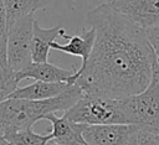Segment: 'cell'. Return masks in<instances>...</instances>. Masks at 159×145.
<instances>
[{
  "label": "cell",
  "mask_w": 159,
  "mask_h": 145,
  "mask_svg": "<svg viewBox=\"0 0 159 145\" xmlns=\"http://www.w3.org/2000/svg\"><path fill=\"white\" fill-rule=\"evenodd\" d=\"M47 145H57V144H55V143H53V141H51V140H50V143H48V144H47Z\"/></svg>",
  "instance_id": "obj_20"
},
{
  "label": "cell",
  "mask_w": 159,
  "mask_h": 145,
  "mask_svg": "<svg viewBox=\"0 0 159 145\" xmlns=\"http://www.w3.org/2000/svg\"><path fill=\"white\" fill-rule=\"evenodd\" d=\"M0 145H12V144H11V143H9L4 136H1V135H0Z\"/></svg>",
  "instance_id": "obj_19"
},
{
  "label": "cell",
  "mask_w": 159,
  "mask_h": 145,
  "mask_svg": "<svg viewBox=\"0 0 159 145\" xmlns=\"http://www.w3.org/2000/svg\"><path fill=\"white\" fill-rule=\"evenodd\" d=\"M62 37L68 40L67 43L62 45V43H57L55 41V42H52L51 48L65 52L67 55L81 57V59H82V66L81 67H83L87 63V61H88V58L92 53L94 41H96V30L93 27H91V30L83 31L81 35L68 36V35L65 33Z\"/></svg>",
  "instance_id": "obj_10"
},
{
  "label": "cell",
  "mask_w": 159,
  "mask_h": 145,
  "mask_svg": "<svg viewBox=\"0 0 159 145\" xmlns=\"http://www.w3.org/2000/svg\"><path fill=\"white\" fill-rule=\"evenodd\" d=\"M138 128L135 124H82V136L87 145H129Z\"/></svg>",
  "instance_id": "obj_6"
},
{
  "label": "cell",
  "mask_w": 159,
  "mask_h": 145,
  "mask_svg": "<svg viewBox=\"0 0 159 145\" xmlns=\"http://www.w3.org/2000/svg\"><path fill=\"white\" fill-rule=\"evenodd\" d=\"M147 33H148V37H149V41L155 51V55H157V59H158V64H159V25L155 26V27H152V29H148L147 30Z\"/></svg>",
  "instance_id": "obj_18"
},
{
  "label": "cell",
  "mask_w": 159,
  "mask_h": 145,
  "mask_svg": "<svg viewBox=\"0 0 159 145\" xmlns=\"http://www.w3.org/2000/svg\"><path fill=\"white\" fill-rule=\"evenodd\" d=\"M7 10L4 4V0H0V45L6 43L7 40Z\"/></svg>",
  "instance_id": "obj_17"
},
{
  "label": "cell",
  "mask_w": 159,
  "mask_h": 145,
  "mask_svg": "<svg viewBox=\"0 0 159 145\" xmlns=\"http://www.w3.org/2000/svg\"><path fill=\"white\" fill-rule=\"evenodd\" d=\"M84 95L82 88L75 83L67 87L61 94L41 100L7 98L0 102V135L29 129L45 119L50 113L66 112Z\"/></svg>",
  "instance_id": "obj_2"
},
{
  "label": "cell",
  "mask_w": 159,
  "mask_h": 145,
  "mask_svg": "<svg viewBox=\"0 0 159 145\" xmlns=\"http://www.w3.org/2000/svg\"><path fill=\"white\" fill-rule=\"evenodd\" d=\"M34 15H26L17 19L9 26L6 51L11 68L19 72L32 63L31 43L34 36Z\"/></svg>",
  "instance_id": "obj_5"
},
{
  "label": "cell",
  "mask_w": 159,
  "mask_h": 145,
  "mask_svg": "<svg viewBox=\"0 0 159 145\" xmlns=\"http://www.w3.org/2000/svg\"><path fill=\"white\" fill-rule=\"evenodd\" d=\"M129 145H159V141L157 139V135L144 130L142 128H138L135 134L133 135Z\"/></svg>",
  "instance_id": "obj_16"
},
{
  "label": "cell",
  "mask_w": 159,
  "mask_h": 145,
  "mask_svg": "<svg viewBox=\"0 0 159 145\" xmlns=\"http://www.w3.org/2000/svg\"><path fill=\"white\" fill-rule=\"evenodd\" d=\"M106 2L144 30L159 25V0H107Z\"/></svg>",
  "instance_id": "obj_7"
},
{
  "label": "cell",
  "mask_w": 159,
  "mask_h": 145,
  "mask_svg": "<svg viewBox=\"0 0 159 145\" xmlns=\"http://www.w3.org/2000/svg\"><path fill=\"white\" fill-rule=\"evenodd\" d=\"M52 124L51 141L57 145H87L82 136V124L71 121L66 114L57 116L56 113H50L46 118Z\"/></svg>",
  "instance_id": "obj_9"
},
{
  "label": "cell",
  "mask_w": 159,
  "mask_h": 145,
  "mask_svg": "<svg viewBox=\"0 0 159 145\" xmlns=\"http://www.w3.org/2000/svg\"><path fill=\"white\" fill-rule=\"evenodd\" d=\"M157 139H158V141H159V135H157Z\"/></svg>",
  "instance_id": "obj_21"
},
{
  "label": "cell",
  "mask_w": 159,
  "mask_h": 145,
  "mask_svg": "<svg viewBox=\"0 0 159 145\" xmlns=\"http://www.w3.org/2000/svg\"><path fill=\"white\" fill-rule=\"evenodd\" d=\"M96 30L92 53L77 71L84 94L124 98L143 92L159 69L147 30L103 1L87 14Z\"/></svg>",
  "instance_id": "obj_1"
},
{
  "label": "cell",
  "mask_w": 159,
  "mask_h": 145,
  "mask_svg": "<svg viewBox=\"0 0 159 145\" xmlns=\"http://www.w3.org/2000/svg\"><path fill=\"white\" fill-rule=\"evenodd\" d=\"M125 109L129 124L159 135V69L143 92L125 97Z\"/></svg>",
  "instance_id": "obj_4"
},
{
  "label": "cell",
  "mask_w": 159,
  "mask_h": 145,
  "mask_svg": "<svg viewBox=\"0 0 159 145\" xmlns=\"http://www.w3.org/2000/svg\"><path fill=\"white\" fill-rule=\"evenodd\" d=\"M4 138L12 145H47L52 139L51 133L39 134L35 133L31 128L9 133Z\"/></svg>",
  "instance_id": "obj_15"
},
{
  "label": "cell",
  "mask_w": 159,
  "mask_h": 145,
  "mask_svg": "<svg viewBox=\"0 0 159 145\" xmlns=\"http://www.w3.org/2000/svg\"><path fill=\"white\" fill-rule=\"evenodd\" d=\"M68 86H71V84L63 83V82H42V81H35L34 83H31L29 86L17 87L9 98L30 99V100L48 99V98H53V97L61 94L63 90L67 89Z\"/></svg>",
  "instance_id": "obj_12"
},
{
  "label": "cell",
  "mask_w": 159,
  "mask_h": 145,
  "mask_svg": "<svg viewBox=\"0 0 159 145\" xmlns=\"http://www.w3.org/2000/svg\"><path fill=\"white\" fill-rule=\"evenodd\" d=\"M66 32L58 25L50 29H43L35 20L34 24V36L31 43V57L32 62H48V55L52 42L56 37L63 36Z\"/></svg>",
  "instance_id": "obj_11"
},
{
  "label": "cell",
  "mask_w": 159,
  "mask_h": 145,
  "mask_svg": "<svg viewBox=\"0 0 159 145\" xmlns=\"http://www.w3.org/2000/svg\"><path fill=\"white\" fill-rule=\"evenodd\" d=\"M103 1H107V0H103Z\"/></svg>",
  "instance_id": "obj_22"
},
{
  "label": "cell",
  "mask_w": 159,
  "mask_h": 145,
  "mask_svg": "<svg viewBox=\"0 0 159 145\" xmlns=\"http://www.w3.org/2000/svg\"><path fill=\"white\" fill-rule=\"evenodd\" d=\"M51 0H4L7 10V25L26 15H34L36 10L48 5Z\"/></svg>",
  "instance_id": "obj_14"
},
{
  "label": "cell",
  "mask_w": 159,
  "mask_h": 145,
  "mask_svg": "<svg viewBox=\"0 0 159 145\" xmlns=\"http://www.w3.org/2000/svg\"><path fill=\"white\" fill-rule=\"evenodd\" d=\"M67 118L78 124H129L125 97L109 98L84 94L75 105L65 112Z\"/></svg>",
  "instance_id": "obj_3"
},
{
  "label": "cell",
  "mask_w": 159,
  "mask_h": 145,
  "mask_svg": "<svg viewBox=\"0 0 159 145\" xmlns=\"http://www.w3.org/2000/svg\"><path fill=\"white\" fill-rule=\"evenodd\" d=\"M19 81L16 79V72L11 68L6 43L0 45V102L7 99L17 88Z\"/></svg>",
  "instance_id": "obj_13"
},
{
  "label": "cell",
  "mask_w": 159,
  "mask_h": 145,
  "mask_svg": "<svg viewBox=\"0 0 159 145\" xmlns=\"http://www.w3.org/2000/svg\"><path fill=\"white\" fill-rule=\"evenodd\" d=\"M26 78L42 82H63L75 84L78 79L77 71H68L60 68L50 62H32L24 69L16 72V79L20 82Z\"/></svg>",
  "instance_id": "obj_8"
}]
</instances>
